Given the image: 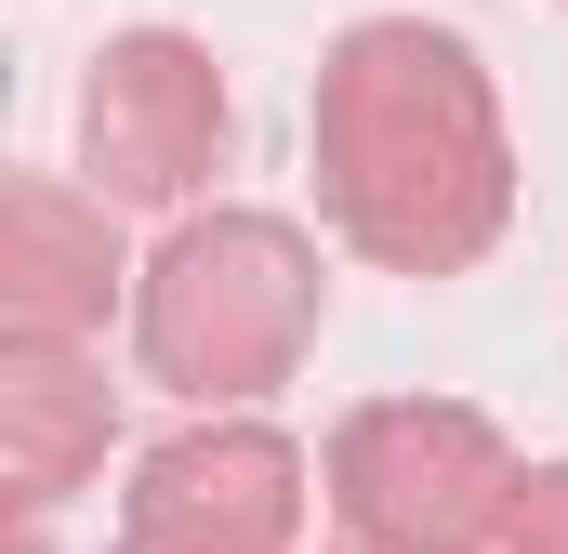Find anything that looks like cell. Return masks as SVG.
<instances>
[{
	"label": "cell",
	"instance_id": "cell-1",
	"mask_svg": "<svg viewBox=\"0 0 568 554\" xmlns=\"http://www.w3.org/2000/svg\"><path fill=\"white\" fill-rule=\"evenodd\" d=\"M317 172H331V225L371 265H476L503 238V120L476 53L410 13L344 27V53L317 66Z\"/></svg>",
	"mask_w": 568,
	"mask_h": 554
},
{
	"label": "cell",
	"instance_id": "cell-2",
	"mask_svg": "<svg viewBox=\"0 0 568 554\" xmlns=\"http://www.w3.org/2000/svg\"><path fill=\"white\" fill-rule=\"evenodd\" d=\"M304 330H317V265L265 212L185 225L145 265V370L185 383V397H265L304 357Z\"/></svg>",
	"mask_w": 568,
	"mask_h": 554
},
{
	"label": "cell",
	"instance_id": "cell-3",
	"mask_svg": "<svg viewBox=\"0 0 568 554\" xmlns=\"http://www.w3.org/2000/svg\"><path fill=\"white\" fill-rule=\"evenodd\" d=\"M516 489L529 475L476 410H357L331 435V502L384 554H476L489 529H516Z\"/></svg>",
	"mask_w": 568,
	"mask_h": 554
},
{
	"label": "cell",
	"instance_id": "cell-4",
	"mask_svg": "<svg viewBox=\"0 0 568 554\" xmlns=\"http://www.w3.org/2000/svg\"><path fill=\"white\" fill-rule=\"evenodd\" d=\"M80 145H93V198H185L212 158H225V80L199 40L145 27L93 53V93H80Z\"/></svg>",
	"mask_w": 568,
	"mask_h": 554
},
{
	"label": "cell",
	"instance_id": "cell-5",
	"mask_svg": "<svg viewBox=\"0 0 568 554\" xmlns=\"http://www.w3.org/2000/svg\"><path fill=\"white\" fill-rule=\"evenodd\" d=\"M291 542V449L278 435H185L133 489L120 554H278Z\"/></svg>",
	"mask_w": 568,
	"mask_h": 554
},
{
	"label": "cell",
	"instance_id": "cell-6",
	"mask_svg": "<svg viewBox=\"0 0 568 554\" xmlns=\"http://www.w3.org/2000/svg\"><path fill=\"white\" fill-rule=\"evenodd\" d=\"M13 238H27V277H13V343H80V330L106 317V277H120L106 225H80L53 185H27V198H13Z\"/></svg>",
	"mask_w": 568,
	"mask_h": 554
},
{
	"label": "cell",
	"instance_id": "cell-7",
	"mask_svg": "<svg viewBox=\"0 0 568 554\" xmlns=\"http://www.w3.org/2000/svg\"><path fill=\"white\" fill-rule=\"evenodd\" d=\"M93 435H106V397H80L67 343H13V489L67 502V475H80Z\"/></svg>",
	"mask_w": 568,
	"mask_h": 554
},
{
	"label": "cell",
	"instance_id": "cell-8",
	"mask_svg": "<svg viewBox=\"0 0 568 554\" xmlns=\"http://www.w3.org/2000/svg\"><path fill=\"white\" fill-rule=\"evenodd\" d=\"M516 554H568V462H556V475H529V502H516Z\"/></svg>",
	"mask_w": 568,
	"mask_h": 554
}]
</instances>
